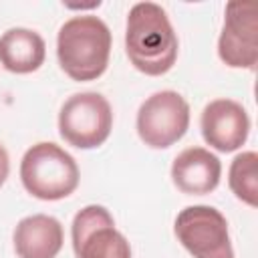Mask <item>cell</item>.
I'll return each instance as SVG.
<instances>
[{"mask_svg":"<svg viewBox=\"0 0 258 258\" xmlns=\"http://www.w3.org/2000/svg\"><path fill=\"white\" fill-rule=\"evenodd\" d=\"M177 36L167 12L155 2H137L127 16L125 50L131 64L149 77H161L177 60Z\"/></svg>","mask_w":258,"mask_h":258,"instance_id":"obj_1","label":"cell"},{"mask_svg":"<svg viewBox=\"0 0 258 258\" xmlns=\"http://www.w3.org/2000/svg\"><path fill=\"white\" fill-rule=\"evenodd\" d=\"M56 56L60 69L73 81H95L109 64L111 30L93 14H81L67 20L56 36Z\"/></svg>","mask_w":258,"mask_h":258,"instance_id":"obj_2","label":"cell"},{"mask_svg":"<svg viewBox=\"0 0 258 258\" xmlns=\"http://www.w3.org/2000/svg\"><path fill=\"white\" fill-rule=\"evenodd\" d=\"M79 165L71 153L50 141H40L26 149L20 161L24 189L44 202L69 198L79 185Z\"/></svg>","mask_w":258,"mask_h":258,"instance_id":"obj_3","label":"cell"},{"mask_svg":"<svg viewBox=\"0 0 258 258\" xmlns=\"http://www.w3.org/2000/svg\"><path fill=\"white\" fill-rule=\"evenodd\" d=\"M113 129V111L101 93L85 91L69 97L58 113L60 137L77 149H95Z\"/></svg>","mask_w":258,"mask_h":258,"instance_id":"obj_4","label":"cell"},{"mask_svg":"<svg viewBox=\"0 0 258 258\" xmlns=\"http://www.w3.org/2000/svg\"><path fill=\"white\" fill-rule=\"evenodd\" d=\"M173 232L194 258H234L228 222L212 206H187L177 218Z\"/></svg>","mask_w":258,"mask_h":258,"instance_id":"obj_5","label":"cell"},{"mask_svg":"<svg viewBox=\"0 0 258 258\" xmlns=\"http://www.w3.org/2000/svg\"><path fill=\"white\" fill-rule=\"evenodd\" d=\"M189 127V105L175 91H159L147 97L137 111V133L153 149L177 143Z\"/></svg>","mask_w":258,"mask_h":258,"instance_id":"obj_6","label":"cell"},{"mask_svg":"<svg viewBox=\"0 0 258 258\" xmlns=\"http://www.w3.org/2000/svg\"><path fill=\"white\" fill-rule=\"evenodd\" d=\"M77 258H131L127 238L115 228L113 216L103 206H87L77 212L71 226Z\"/></svg>","mask_w":258,"mask_h":258,"instance_id":"obj_7","label":"cell"},{"mask_svg":"<svg viewBox=\"0 0 258 258\" xmlns=\"http://www.w3.org/2000/svg\"><path fill=\"white\" fill-rule=\"evenodd\" d=\"M218 56L232 69H254L258 62V4L228 2L218 38Z\"/></svg>","mask_w":258,"mask_h":258,"instance_id":"obj_8","label":"cell"},{"mask_svg":"<svg viewBox=\"0 0 258 258\" xmlns=\"http://www.w3.org/2000/svg\"><path fill=\"white\" fill-rule=\"evenodd\" d=\"M204 141L222 153L240 149L250 133V117L246 109L232 99L210 101L200 117Z\"/></svg>","mask_w":258,"mask_h":258,"instance_id":"obj_9","label":"cell"},{"mask_svg":"<svg viewBox=\"0 0 258 258\" xmlns=\"http://www.w3.org/2000/svg\"><path fill=\"white\" fill-rule=\"evenodd\" d=\"M222 163L220 159L204 147L183 149L171 165L173 185L187 196H206L214 191L220 183Z\"/></svg>","mask_w":258,"mask_h":258,"instance_id":"obj_10","label":"cell"},{"mask_svg":"<svg viewBox=\"0 0 258 258\" xmlns=\"http://www.w3.org/2000/svg\"><path fill=\"white\" fill-rule=\"evenodd\" d=\"M12 240L18 258H56L62 248L64 234L56 218L34 214L16 224Z\"/></svg>","mask_w":258,"mask_h":258,"instance_id":"obj_11","label":"cell"},{"mask_svg":"<svg viewBox=\"0 0 258 258\" xmlns=\"http://www.w3.org/2000/svg\"><path fill=\"white\" fill-rule=\"evenodd\" d=\"M46 44L30 28H10L0 36V64L16 75H28L42 67Z\"/></svg>","mask_w":258,"mask_h":258,"instance_id":"obj_12","label":"cell"},{"mask_svg":"<svg viewBox=\"0 0 258 258\" xmlns=\"http://www.w3.org/2000/svg\"><path fill=\"white\" fill-rule=\"evenodd\" d=\"M228 183L238 200L252 208L258 206V155L254 151H242L232 159Z\"/></svg>","mask_w":258,"mask_h":258,"instance_id":"obj_13","label":"cell"},{"mask_svg":"<svg viewBox=\"0 0 258 258\" xmlns=\"http://www.w3.org/2000/svg\"><path fill=\"white\" fill-rule=\"evenodd\" d=\"M8 173H10V159H8V151H6V147L0 143V187L4 185V181H6Z\"/></svg>","mask_w":258,"mask_h":258,"instance_id":"obj_14","label":"cell"}]
</instances>
